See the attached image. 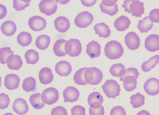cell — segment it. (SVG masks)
I'll return each instance as SVG.
<instances>
[{"label": "cell", "mask_w": 159, "mask_h": 115, "mask_svg": "<svg viewBox=\"0 0 159 115\" xmlns=\"http://www.w3.org/2000/svg\"><path fill=\"white\" fill-rule=\"evenodd\" d=\"M105 55L108 59L115 60L120 58L124 53V49L118 42L113 40L106 44L104 47Z\"/></svg>", "instance_id": "1"}, {"label": "cell", "mask_w": 159, "mask_h": 115, "mask_svg": "<svg viewBox=\"0 0 159 115\" xmlns=\"http://www.w3.org/2000/svg\"><path fill=\"white\" fill-rule=\"evenodd\" d=\"M86 82L91 85H96L99 84L103 78L102 71L95 67L87 68L84 73Z\"/></svg>", "instance_id": "2"}, {"label": "cell", "mask_w": 159, "mask_h": 115, "mask_svg": "<svg viewBox=\"0 0 159 115\" xmlns=\"http://www.w3.org/2000/svg\"><path fill=\"white\" fill-rule=\"evenodd\" d=\"M102 88L105 95L109 98L115 99L120 95V85L115 80H107L102 86Z\"/></svg>", "instance_id": "3"}, {"label": "cell", "mask_w": 159, "mask_h": 115, "mask_svg": "<svg viewBox=\"0 0 159 115\" xmlns=\"http://www.w3.org/2000/svg\"><path fill=\"white\" fill-rule=\"evenodd\" d=\"M65 50L66 54L71 57H76L81 54L82 45L79 40L71 39L65 43Z\"/></svg>", "instance_id": "4"}, {"label": "cell", "mask_w": 159, "mask_h": 115, "mask_svg": "<svg viewBox=\"0 0 159 115\" xmlns=\"http://www.w3.org/2000/svg\"><path fill=\"white\" fill-rule=\"evenodd\" d=\"M93 15L88 11H84L78 14L74 20L76 26L80 29L88 27L94 21Z\"/></svg>", "instance_id": "5"}, {"label": "cell", "mask_w": 159, "mask_h": 115, "mask_svg": "<svg viewBox=\"0 0 159 115\" xmlns=\"http://www.w3.org/2000/svg\"><path fill=\"white\" fill-rule=\"evenodd\" d=\"M59 93L57 89L53 87L47 88L43 91L41 95L43 103L48 105L54 104L59 99Z\"/></svg>", "instance_id": "6"}, {"label": "cell", "mask_w": 159, "mask_h": 115, "mask_svg": "<svg viewBox=\"0 0 159 115\" xmlns=\"http://www.w3.org/2000/svg\"><path fill=\"white\" fill-rule=\"evenodd\" d=\"M40 11L48 16L54 14L58 8V3L54 0H43L39 4Z\"/></svg>", "instance_id": "7"}, {"label": "cell", "mask_w": 159, "mask_h": 115, "mask_svg": "<svg viewBox=\"0 0 159 115\" xmlns=\"http://www.w3.org/2000/svg\"><path fill=\"white\" fill-rule=\"evenodd\" d=\"M45 19L41 16H34L30 17L28 21V25L30 29L35 32L41 31L47 26Z\"/></svg>", "instance_id": "8"}, {"label": "cell", "mask_w": 159, "mask_h": 115, "mask_svg": "<svg viewBox=\"0 0 159 115\" xmlns=\"http://www.w3.org/2000/svg\"><path fill=\"white\" fill-rule=\"evenodd\" d=\"M144 90L148 95L154 96L159 94V80L151 78L146 81L143 85Z\"/></svg>", "instance_id": "9"}, {"label": "cell", "mask_w": 159, "mask_h": 115, "mask_svg": "<svg viewBox=\"0 0 159 115\" xmlns=\"http://www.w3.org/2000/svg\"><path fill=\"white\" fill-rule=\"evenodd\" d=\"M125 42L127 47L130 50H136L140 45V40L139 35L134 32H130L125 37Z\"/></svg>", "instance_id": "10"}, {"label": "cell", "mask_w": 159, "mask_h": 115, "mask_svg": "<svg viewBox=\"0 0 159 115\" xmlns=\"http://www.w3.org/2000/svg\"><path fill=\"white\" fill-rule=\"evenodd\" d=\"M144 45L145 49L150 52L159 51V35L156 34H150L145 39Z\"/></svg>", "instance_id": "11"}, {"label": "cell", "mask_w": 159, "mask_h": 115, "mask_svg": "<svg viewBox=\"0 0 159 115\" xmlns=\"http://www.w3.org/2000/svg\"><path fill=\"white\" fill-rule=\"evenodd\" d=\"M79 91L76 88L73 86H68L63 91V95L65 101L69 103H74L77 101L79 97Z\"/></svg>", "instance_id": "12"}, {"label": "cell", "mask_w": 159, "mask_h": 115, "mask_svg": "<svg viewBox=\"0 0 159 115\" xmlns=\"http://www.w3.org/2000/svg\"><path fill=\"white\" fill-rule=\"evenodd\" d=\"M20 79L19 76L14 73L7 74L4 79L5 87L9 91L16 90L19 86Z\"/></svg>", "instance_id": "13"}, {"label": "cell", "mask_w": 159, "mask_h": 115, "mask_svg": "<svg viewBox=\"0 0 159 115\" xmlns=\"http://www.w3.org/2000/svg\"><path fill=\"white\" fill-rule=\"evenodd\" d=\"M13 110L19 115H24L28 113L29 106L25 100L18 98L15 100L12 104Z\"/></svg>", "instance_id": "14"}, {"label": "cell", "mask_w": 159, "mask_h": 115, "mask_svg": "<svg viewBox=\"0 0 159 115\" xmlns=\"http://www.w3.org/2000/svg\"><path fill=\"white\" fill-rule=\"evenodd\" d=\"M56 73L61 76H67L72 71V67L69 62L61 60L58 62L55 66Z\"/></svg>", "instance_id": "15"}, {"label": "cell", "mask_w": 159, "mask_h": 115, "mask_svg": "<svg viewBox=\"0 0 159 115\" xmlns=\"http://www.w3.org/2000/svg\"><path fill=\"white\" fill-rule=\"evenodd\" d=\"M87 100L88 104L90 107L97 109L102 106L104 100L100 93L98 92H94L89 95Z\"/></svg>", "instance_id": "16"}, {"label": "cell", "mask_w": 159, "mask_h": 115, "mask_svg": "<svg viewBox=\"0 0 159 115\" xmlns=\"http://www.w3.org/2000/svg\"><path fill=\"white\" fill-rule=\"evenodd\" d=\"M55 29L59 32L65 33L68 31L70 27L69 20L63 16L57 18L54 22Z\"/></svg>", "instance_id": "17"}, {"label": "cell", "mask_w": 159, "mask_h": 115, "mask_svg": "<svg viewBox=\"0 0 159 115\" xmlns=\"http://www.w3.org/2000/svg\"><path fill=\"white\" fill-rule=\"evenodd\" d=\"M101 47L98 42L92 41L87 45L86 53L91 59L98 58L101 55Z\"/></svg>", "instance_id": "18"}, {"label": "cell", "mask_w": 159, "mask_h": 115, "mask_svg": "<svg viewBox=\"0 0 159 115\" xmlns=\"http://www.w3.org/2000/svg\"><path fill=\"white\" fill-rule=\"evenodd\" d=\"M39 78L41 83L46 85L52 82L54 79V75L50 69L48 67H44L39 71Z\"/></svg>", "instance_id": "19"}, {"label": "cell", "mask_w": 159, "mask_h": 115, "mask_svg": "<svg viewBox=\"0 0 159 115\" xmlns=\"http://www.w3.org/2000/svg\"><path fill=\"white\" fill-rule=\"evenodd\" d=\"M7 65L11 70H18L22 67L23 61L19 55H12L9 56L7 60Z\"/></svg>", "instance_id": "20"}, {"label": "cell", "mask_w": 159, "mask_h": 115, "mask_svg": "<svg viewBox=\"0 0 159 115\" xmlns=\"http://www.w3.org/2000/svg\"><path fill=\"white\" fill-rule=\"evenodd\" d=\"M131 24L129 19L125 15H121L116 19L114 24L116 30L119 32H124L128 29Z\"/></svg>", "instance_id": "21"}, {"label": "cell", "mask_w": 159, "mask_h": 115, "mask_svg": "<svg viewBox=\"0 0 159 115\" xmlns=\"http://www.w3.org/2000/svg\"><path fill=\"white\" fill-rule=\"evenodd\" d=\"M16 24L11 20H7L3 23L1 26V30L3 34L7 37L14 35L17 31Z\"/></svg>", "instance_id": "22"}, {"label": "cell", "mask_w": 159, "mask_h": 115, "mask_svg": "<svg viewBox=\"0 0 159 115\" xmlns=\"http://www.w3.org/2000/svg\"><path fill=\"white\" fill-rule=\"evenodd\" d=\"M130 8L132 16L141 17L144 13V3L138 0L133 1L130 5Z\"/></svg>", "instance_id": "23"}, {"label": "cell", "mask_w": 159, "mask_h": 115, "mask_svg": "<svg viewBox=\"0 0 159 115\" xmlns=\"http://www.w3.org/2000/svg\"><path fill=\"white\" fill-rule=\"evenodd\" d=\"M94 29L95 33L100 37L107 38L111 34V31L109 25L104 22L97 23L94 26Z\"/></svg>", "instance_id": "24"}, {"label": "cell", "mask_w": 159, "mask_h": 115, "mask_svg": "<svg viewBox=\"0 0 159 115\" xmlns=\"http://www.w3.org/2000/svg\"><path fill=\"white\" fill-rule=\"evenodd\" d=\"M159 63V55H155L142 64L141 66V69L144 72H149L154 68Z\"/></svg>", "instance_id": "25"}, {"label": "cell", "mask_w": 159, "mask_h": 115, "mask_svg": "<svg viewBox=\"0 0 159 115\" xmlns=\"http://www.w3.org/2000/svg\"><path fill=\"white\" fill-rule=\"evenodd\" d=\"M51 39L49 36L46 34H42L36 38L35 45L39 49L44 50L48 48Z\"/></svg>", "instance_id": "26"}, {"label": "cell", "mask_w": 159, "mask_h": 115, "mask_svg": "<svg viewBox=\"0 0 159 115\" xmlns=\"http://www.w3.org/2000/svg\"><path fill=\"white\" fill-rule=\"evenodd\" d=\"M153 25V23L150 20L149 17L147 16L139 20L137 28L141 33H147L152 29Z\"/></svg>", "instance_id": "27"}, {"label": "cell", "mask_w": 159, "mask_h": 115, "mask_svg": "<svg viewBox=\"0 0 159 115\" xmlns=\"http://www.w3.org/2000/svg\"><path fill=\"white\" fill-rule=\"evenodd\" d=\"M17 41L18 44L22 46H27L32 43V37L29 33L22 31L18 35Z\"/></svg>", "instance_id": "28"}, {"label": "cell", "mask_w": 159, "mask_h": 115, "mask_svg": "<svg viewBox=\"0 0 159 115\" xmlns=\"http://www.w3.org/2000/svg\"><path fill=\"white\" fill-rule=\"evenodd\" d=\"M67 41L65 39H60L55 42L53 46V50L56 56L62 57L67 55L64 48L65 43Z\"/></svg>", "instance_id": "29"}, {"label": "cell", "mask_w": 159, "mask_h": 115, "mask_svg": "<svg viewBox=\"0 0 159 115\" xmlns=\"http://www.w3.org/2000/svg\"><path fill=\"white\" fill-rule=\"evenodd\" d=\"M125 90L127 92H131L135 90L137 85V79L133 76L126 77L123 80Z\"/></svg>", "instance_id": "30"}, {"label": "cell", "mask_w": 159, "mask_h": 115, "mask_svg": "<svg viewBox=\"0 0 159 115\" xmlns=\"http://www.w3.org/2000/svg\"><path fill=\"white\" fill-rule=\"evenodd\" d=\"M41 95V93H38L32 95L30 96V101L34 108L39 110L44 107L45 104L42 100Z\"/></svg>", "instance_id": "31"}, {"label": "cell", "mask_w": 159, "mask_h": 115, "mask_svg": "<svg viewBox=\"0 0 159 115\" xmlns=\"http://www.w3.org/2000/svg\"><path fill=\"white\" fill-rule=\"evenodd\" d=\"M126 71L125 66L120 63L114 64L110 69L111 74L116 77H122L125 74Z\"/></svg>", "instance_id": "32"}, {"label": "cell", "mask_w": 159, "mask_h": 115, "mask_svg": "<svg viewBox=\"0 0 159 115\" xmlns=\"http://www.w3.org/2000/svg\"><path fill=\"white\" fill-rule=\"evenodd\" d=\"M25 58L28 64L34 65L39 60V53L34 49H30L25 53Z\"/></svg>", "instance_id": "33"}, {"label": "cell", "mask_w": 159, "mask_h": 115, "mask_svg": "<svg viewBox=\"0 0 159 115\" xmlns=\"http://www.w3.org/2000/svg\"><path fill=\"white\" fill-rule=\"evenodd\" d=\"M130 99V104L134 108H140L145 104V97L140 93L132 95Z\"/></svg>", "instance_id": "34"}, {"label": "cell", "mask_w": 159, "mask_h": 115, "mask_svg": "<svg viewBox=\"0 0 159 115\" xmlns=\"http://www.w3.org/2000/svg\"><path fill=\"white\" fill-rule=\"evenodd\" d=\"M87 69V67L81 68L76 72L73 76V80L75 84L82 86L87 84L84 78V73Z\"/></svg>", "instance_id": "35"}, {"label": "cell", "mask_w": 159, "mask_h": 115, "mask_svg": "<svg viewBox=\"0 0 159 115\" xmlns=\"http://www.w3.org/2000/svg\"><path fill=\"white\" fill-rule=\"evenodd\" d=\"M36 81L32 77L25 78L23 81L22 88L23 90L27 92L34 91L36 89Z\"/></svg>", "instance_id": "36"}, {"label": "cell", "mask_w": 159, "mask_h": 115, "mask_svg": "<svg viewBox=\"0 0 159 115\" xmlns=\"http://www.w3.org/2000/svg\"><path fill=\"white\" fill-rule=\"evenodd\" d=\"M100 8L101 12L103 13L110 16H113L116 14L119 9L117 4L111 7H106L101 2L100 5Z\"/></svg>", "instance_id": "37"}, {"label": "cell", "mask_w": 159, "mask_h": 115, "mask_svg": "<svg viewBox=\"0 0 159 115\" xmlns=\"http://www.w3.org/2000/svg\"><path fill=\"white\" fill-rule=\"evenodd\" d=\"M1 54V63L2 65L7 63V60L8 57L10 55H14V52L11 50L10 47H2L0 49Z\"/></svg>", "instance_id": "38"}, {"label": "cell", "mask_w": 159, "mask_h": 115, "mask_svg": "<svg viewBox=\"0 0 159 115\" xmlns=\"http://www.w3.org/2000/svg\"><path fill=\"white\" fill-rule=\"evenodd\" d=\"M31 1L14 0L13 1V7L17 11H22L30 6Z\"/></svg>", "instance_id": "39"}, {"label": "cell", "mask_w": 159, "mask_h": 115, "mask_svg": "<svg viewBox=\"0 0 159 115\" xmlns=\"http://www.w3.org/2000/svg\"><path fill=\"white\" fill-rule=\"evenodd\" d=\"M0 109L4 110L7 108L10 103L8 95L4 93L0 94Z\"/></svg>", "instance_id": "40"}, {"label": "cell", "mask_w": 159, "mask_h": 115, "mask_svg": "<svg viewBox=\"0 0 159 115\" xmlns=\"http://www.w3.org/2000/svg\"><path fill=\"white\" fill-rule=\"evenodd\" d=\"M139 75V73L137 68L134 67L129 68L126 69V73L124 75L120 78V80L122 82L126 77L128 76H133L137 79Z\"/></svg>", "instance_id": "41"}, {"label": "cell", "mask_w": 159, "mask_h": 115, "mask_svg": "<svg viewBox=\"0 0 159 115\" xmlns=\"http://www.w3.org/2000/svg\"><path fill=\"white\" fill-rule=\"evenodd\" d=\"M71 115H86L85 108L81 105L75 106L71 109Z\"/></svg>", "instance_id": "42"}, {"label": "cell", "mask_w": 159, "mask_h": 115, "mask_svg": "<svg viewBox=\"0 0 159 115\" xmlns=\"http://www.w3.org/2000/svg\"><path fill=\"white\" fill-rule=\"evenodd\" d=\"M149 18L152 23H159V9L155 8L149 13Z\"/></svg>", "instance_id": "43"}, {"label": "cell", "mask_w": 159, "mask_h": 115, "mask_svg": "<svg viewBox=\"0 0 159 115\" xmlns=\"http://www.w3.org/2000/svg\"><path fill=\"white\" fill-rule=\"evenodd\" d=\"M51 115H68L66 109L61 106H58L52 108Z\"/></svg>", "instance_id": "44"}, {"label": "cell", "mask_w": 159, "mask_h": 115, "mask_svg": "<svg viewBox=\"0 0 159 115\" xmlns=\"http://www.w3.org/2000/svg\"><path fill=\"white\" fill-rule=\"evenodd\" d=\"M110 115H126L124 108L120 106L113 108L111 110Z\"/></svg>", "instance_id": "45"}, {"label": "cell", "mask_w": 159, "mask_h": 115, "mask_svg": "<svg viewBox=\"0 0 159 115\" xmlns=\"http://www.w3.org/2000/svg\"><path fill=\"white\" fill-rule=\"evenodd\" d=\"M89 112V115H104V107L102 106L100 108L97 109H94L90 107Z\"/></svg>", "instance_id": "46"}, {"label": "cell", "mask_w": 159, "mask_h": 115, "mask_svg": "<svg viewBox=\"0 0 159 115\" xmlns=\"http://www.w3.org/2000/svg\"><path fill=\"white\" fill-rule=\"evenodd\" d=\"M133 2L132 0H126L124 2V4L122 6L125 12H127L129 14L131 13L130 11V5Z\"/></svg>", "instance_id": "47"}, {"label": "cell", "mask_w": 159, "mask_h": 115, "mask_svg": "<svg viewBox=\"0 0 159 115\" xmlns=\"http://www.w3.org/2000/svg\"><path fill=\"white\" fill-rule=\"evenodd\" d=\"M0 9H1V13H0V19H2L6 16L7 14V9L5 6L1 4H0Z\"/></svg>", "instance_id": "48"}, {"label": "cell", "mask_w": 159, "mask_h": 115, "mask_svg": "<svg viewBox=\"0 0 159 115\" xmlns=\"http://www.w3.org/2000/svg\"><path fill=\"white\" fill-rule=\"evenodd\" d=\"M81 2L82 4L84 6L89 7L94 6L97 2V1H83L81 0Z\"/></svg>", "instance_id": "49"}, {"label": "cell", "mask_w": 159, "mask_h": 115, "mask_svg": "<svg viewBox=\"0 0 159 115\" xmlns=\"http://www.w3.org/2000/svg\"><path fill=\"white\" fill-rule=\"evenodd\" d=\"M118 1H102V3L106 7H111L114 6Z\"/></svg>", "instance_id": "50"}, {"label": "cell", "mask_w": 159, "mask_h": 115, "mask_svg": "<svg viewBox=\"0 0 159 115\" xmlns=\"http://www.w3.org/2000/svg\"><path fill=\"white\" fill-rule=\"evenodd\" d=\"M136 115H151V114L148 111L143 110L138 112Z\"/></svg>", "instance_id": "51"}, {"label": "cell", "mask_w": 159, "mask_h": 115, "mask_svg": "<svg viewBox=\"0 0 159 115\" xmlns=\"http://www.w3.org/2000/svg\"><path fill=\"white\" fill-rule=\"evenodd\" d=\"M57 3H59L61 5H65L68 3L70 1H56Z\"/></svg>", "instance_id": "52"}, {"label": "cell", "mask_w": 159, "mask_h": 115, "mask_svg": "<svg viewBox=\"0 0 159 115\" xmlns=\"http://www.w3.org/2000/svg\"><path fill=\"white\" fill-rule=\"evenodd\" d=\"M3 115H14V114H13L12 113H6L4 114H3Z\"/></svg>", "instance_id": "53"}]
</instances>
